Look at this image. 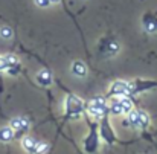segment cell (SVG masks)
I'll list each match as a JSON object with an SVG mask.
<instances>
[{"mask_svg":"<svg viewBox=\"0 0 157 154\" xmlns=\"http://www.w3.org/2000/svg\"><path fill=\"white\" fill-rule=\"evenodd\" d=\"M35 5L40 8H48L51 6V0H35Z\"/></svg>","mask_w":157,"mask_h":154,"instance_id":"obj_16","label":"cell"},{"mask_svg":"<svg viewBox=\"0 0 157 154\" xmlns=\"http://www.w3.org/2000/svg\"><path fill=\"white\" fill-rule=\"evenodd\" d=\"M70 70H72V73H73L76 78H84V76L87 75V67H86V64L81 63V61H75V63L72 64Z\"/></svg>","mask_w":157,"mask_h":154,"instance_id":"obj_6","label":"cell"},{"mask_svg":"<svg viewBox=\"0 0 157 154\" xmlns=\"http://www.w3.org/2000/svg\"><path fill=\"white\" fill-rule=\"evenodd\" d=\"M37 144H38V142H37L34 137H31V136H25V137L21 139V147H23V150L28 154L37 153Z\"/></svg>","mask_w":157,"mask_h":154,"instance_id":"obj_5","label":"cell"},{"mask_svg":"<svg viewBox=\"0 0 157 154\" xmlns=\"http://www.w3.org/2000/svg\"><path fill=\"white\" fill-rule=\"evenodd\" d=\"M144 26L148 32H156L157 31V20L153 17V15H148L147 18H144Z\"/></svg>","mask_w":157,"mask_h":154,"instance_id":"obj_9","label":"cell"},{"mask_svg":"<svg viewBox=\"0 0 157 154\" xmlns=\"http://www.w3.org/2000/svg\"><path fill=\"white\" fill-rule=\"evenodd\" d=\"M66 110L69 114H72V117H78L82 113V102L75 95H70L66 101Z\"/></svg>","mask_w":157,"mask_h":154,"instance_id":"obj_2","label":"cell"},{"mask_svg":"<svg viewBox=\"0 0 157 154\" xmlns=\"http://www.w3.org/2000/svg\"><path fill=\"white\" fill-rule=\"evenodd\" d=\"M110 111H111L113 114H122V113H124L122 104H121V101H119V99L111 101V104H110Z\"/></svg>","mask_w":157,"mask_h":154,"instance_id":"obj_12","label":"cell"},{"mask_svg":"<svg viewBox=\"0 0 157 154\" xmlns=\"http://www.w3.org/2000/svg\"><path fill=\"white\" fill-rule=\"evenodd\" d=\"M107 111H108V107H107V102L102 96H96L89 105V114L96 117V119H101Z\"/></svg>","mask_w":157,"mask_h":154,"instance_id":"obj_1","label":"cell"},{"mask_svg":"<svg viewBox=\"0 0 157 154\" xmlns=\"http://www.w3.org/2000/svg\"><path fill=\"white\" fill-rule=\"evenodd\" d=\"M15 131L11 127H0V142L2 144H8L14 139Z\"/></svg>","mask_w":157,"mask_h":154,"instance_id":"obj_8","label":"cell"},{"mask_svg":"<svg viewBox=\"0 0 157 154\" xmlns=\"http://www.w3.org/2000/svg\"><path fill=\"white\" fill-rule=\"evenodd\" d=\"M12 35H14V32H12V29H11L9 26H2V28H0V38H3V40H11Z\"/></svg>","mask_w":157,"mask_h":154,"instance_id":"obj_13","label":"cell"},{"mask_svg":"<svg viewBox=\"0 0 157 154\" xmlns=\"http://www.w3.org/2000/svg\"><path fill=\"white\" fill-rule=\"evenodd\" d=\"M49 150V145L46 142H38L37 144V153L35 154H46Z\"/></svg>","mask_w":157,"mask_h":154,"instance_id":"obj_15","label":"cell"},{"mask_svg":"<svg viewBox=\"0 0 157 154\" xmlns=\"http://www.w3.org/2000/svg\"><path fill=\"white\" fill-rule=\"evenodd\" d=\"M128 83H125V81H116L113 86H111V89H110V93L111 95H114V96H124L127 92H128Z\"/></svg>","mask_w":157,"mask_h":154,"instance_id":"obj_3","label":"cell"},{"mask_svg":"<svg viewBox=\"0 0 157 154\" xmlns=\"http://www.w3.org/2000/svg\"><path fill=\"white\" fill-rule=\"evenodd\" d=\"M119 101L122 104V108H124V113H130L133 108V101L130 98H125V96H119Z\"/></svg>","mask_w":157,"mask_h":154,"instance_id":"obj_11","label":"cell"},{"mask_svg":"<svg viewBox=\"0 0 157 154\" xmlns=\"http://www.w3.org/2000/svg\"><path fill=\"white\" fill-rule=\"evenodd\" d=\"M128 122H131L133 127L140 128V122H139V110H131L128 113Z\"/></svg>","mask_w":157,"mask_h":154,"instance_id":"obj_10","label":"cell"},{"mask_svg":"<svg viewBox=\"0 0 157 154\" xmlns=\"http://www.w3.org/2000/svg\"><path fill=\"white\" fill-rule=\"evenodd\" d=\"M14 131H26L28 130V127H29V122H28V119L26 117H21V116H18V117H14V119H11V125H9Z\"/></svg>","mask_w":157,"mask_h":154,"instance_id":"obj_4","label":"cell"},{"mask_svg":"<svg viewBox=\"0 0 157 154\" xmlns=\"http://www.w3.org/2000/svg\"><path fill=\"white\" fill-rule=\"evenodd\" d=\"M59 0H51V3H58Z\"/></svg>","mask_w":157,"mask_h":154,"instance_id":"obj_17","label":"cell"},{"mask_svg":"<svg viewBox=\"0 0 157 154\" xmlns=\"http://www.w3.org/2000/svg\"><path fill=\"white\" fill-rule=\"evenodd\" d=\"M139 122H140V128L148 127V124H150V116H148L145 111H140V110H139Z\"/></svg>","mask_w":157,"mask_h":154,"instance_id":"obj_14","label":"cell"},{"mask_svg":"<svg viewBox=\"0 0 157 154\" xmlns=\"http://www.w3.org/2000/svg\"><path fill=\"white\" fill-rule=\"evenodd\" d=\"M37 83L40 86H51L52 84V73L49 70H40L37 73Z\"/></svg>","mask_w":157,"mask_h":154,"instance_id":"obj_7","label":"cell"}]
</instances>
